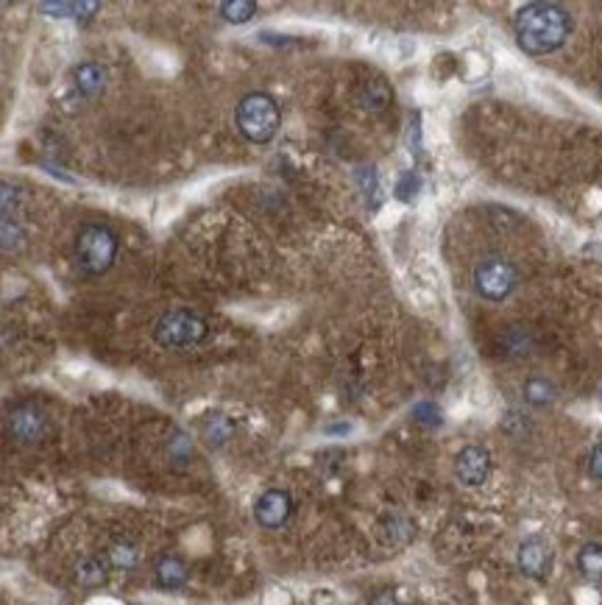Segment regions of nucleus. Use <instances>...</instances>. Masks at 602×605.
<instances>
[{
  "label": "nucleus",
  "mask_w": 602,
  "mask_h": 605,
  "mask_svg": "<svg viewBox=\"0 0 602 605\" xmlns=\"http://www.w3.org/2000/svg\"><path fill=\"white\" fill-rule=\"evenodd\" d=\"M519 48L530 56L558 51L572 31V17L558 4H527L514 20Z\"/></svg>",
  "instance_id": "1"
},
{
  "label": "nucleus",
  "mask_w": 602,
  "mask_h": 605,
  "mask_svg": "<svg viewBox=\"0 0 602 605\" xmlns=\"http://www.w3.org/2000/svg\"><path fill=\"white\" fill-rule=\"evenodd\" d=\"M235 121L248 143L265 146L276 137V131H280L282 112L268 92H248V96L238 104Z\"/></svg>",
  "instance_id": "2"
},
{
  "label": "nucleus",
  "mask_w": 602,
  "mask_h": 605,
  "mask_svg": "<svg viewBox=\"0 0 602 605\" xmlns=\"http://www.w3.org/2000/svg\"><path fill=\"white\" fill-rule=\"evenodd\" d=\"M118 257V235L101 223H87L76 238L79 268L89 276H101L114 265Z\"/></svg>",
  "instance_id": "3"
},
{
  "label": "nucleus",
  "mask_w": 602,
  "mask_h": 605,
  "mask_svg": "<svg viewBox=\"0 0 602 605\" xmlns=\"http://www.w3.org/2000/svg\"><path fill=\"white\" fill-rule=\"evenodd\" d=\"M206 335H210V327H206V321L193 310H171L162 315L154 327V340L165 349L198 346Z\"/></svg>",
  "instance_id": "4"
},
{
  "label": "nucleus",
  "mask_w": 602,
  "mask_h": 605,
  "mask_svg": "<svg viewBox=\"0 0 602 605\" xmlns=\"http://www.w3.org/2000/svg\"><path fill=\"white\" fill-rule=\"evenodd\" d=\"M516 285H519V273L505 257H485L474 268V290L485 301H494V305L497 301H505L516 290Z\"/></svg>",
  "instance_id": "5"
},
{
  "label": "nucleus",
  "mask_w": 602,
  "mask_h": 605,
  "mask_svg": "<svg viewBox=\"0 0 602 605\" xmlns=\"http://www.w3.org/2000/svg\"><path fill=\"white\" fill-rule=\"evenodd\" d=\"M6 430H9V438L14 441V444L34 447L45 435H48V416L34 405H20L9 413Z\"/></svg>",
  "instance_id": "6"
},
{
  "label": "nucleus",
  "mask_w": 602,
  "mask_h": 605,
  "mask_svg": "<svg viewBox=\"0 0 602 605\" xmlns=\"http://www.w3.org/2000/svg\"><path fill=\"white\" fill-rule=\"evenodd\" d=\"M293 514V497L282 488H271L257 502H254V519L265 530H280L288 525Z\"/></svg>",
  "instance_id": "7"
},
{
  "label": "nucleus",
  "mask_w": 602,
  "mask_h": 605,
  "mask_svg": "<svg viewBox=\"0 0 602 605\" xmlns=\"http://www.w3.org/2000/svg\"><path fill=\"white\" fill-rule=\"evenodd\" d=\"M489 472H491V455L489 450H482L477 444L472 447H463L455 458V475L463 485H482L489 480Z\"/></svg>",
  "instance_id": "8"
},
{
  "label": "nucleus",
  "mask_w": 602,
  "mask_h": 605,
  "mask_svg": "<svg viewBox=\"0 0 602 605\" xmlns=\"http://www.w3.org/2000/svg\"><path fill=\"white\" fill-rule=\"evenodd\" d=\"M516 561H519L522 575L536 577V580H544L547 572H549V567H552V550H549V544H547L544 539L532 536V539L522 542Z\"/></svg>",
  "instance_id": "9"
},
{
  "label": "nucleus",
  "mask_w": 602,
  "mask_h": 605,
  "mask_svg": "<svg viewBox=\"0 0 602 605\" xmlns=\"http://www.w3.org/2000/svg\"><path fill=\"white\" fill-rule=\"evenodd\" d=\"M106 81H109V73L98 62H84L76 67V87L84 98H98L106 89Z\"/></svg>",
  "instance_id": "10"
},
{
  "label": "nucleus",
  "mask_w": 602,
  "mask_h": 605,
  "mask_svg": "<svg viewBox=\"0 0 602 605\" xmlns=\"http://www.w3.org/2000/svg\"><path fill=\"white\" fill-rule=\"evenodd\" d=\"M188 577H190V572H188V567H184L181 558H176V555L159 558V564H156V584L162 589L176 592V589H181L184 584H188Z\"/></svg>",
  "instance_id": "11"
},
{
  "label": "nucleus",
  "mask_w": 602,
  "mask_h": 605,
  "mask_svg": "<svg viewBox=\"0 0 602 605\" xmlns=\"http://www.w3.org/2000/svg\"><path fill=\"white\" fill-rule=\"evenodd\" d=\"M76 577L79 584L87 586V589H98L106 584L109 577V564L104 561V558H96V555H87L81 558V561L76 564Z\"/></svg>",
  "instance_id": "12"
},
{
  "label": "nucleus",
  "mask_w": 602,
  "mask_h": 605,
  "mask_svg": "<svg viewBox=\"0 0 602 605\" xmlns=\"http://www.w3.org/2000/svg\"><path fill=\"white\" fill-rule=\"evenodd\" d=\"M106 564L114 567V569H134L137 564H140V550H137V544L121 539V542H112L109 550H106Z\"/></svg>",
  "instance_id": "13"
},
{
  "label": "nucleus",
  "mask_w": 602,
  "mask_h": 605,
  "mask_svg": "<svg viewBox=\"0 0 602 605\" xmlns=\"http://www.w3.org/2000/svg\"><path fill=\"white\" fill-rule=\"evenodd\" d=\"M390 98H393V92H390V87H388L382 79H372V81H368V84L363 87V92H360L363 106H365V109H372V112L388 109Z\"/></svg>",
  "instance_id": "14"
},
{
  "label": "nucleus",
  "mask_w": 602,
  "mask_h": 605,
  "mask_svg": "<svg viewBox=\"0 0 602 605\" xmlns=\"http://www.w3.org/2000/svg\"><path fill=\"white\" fill-rule=\"evenodd\" d=\"M577 569L589 580H602V544H583L577 552Z\"/></svg>",
  "instance_id": "15"
},
{
  "label": "nucleus",
  "mask_w": 602,
  "mask_h": 605,
  "mask_svg": "<svg viewBox=\"0 0 602 605\" xmlns=\"http://www.w3.org/2000/svg\"><path fill=\"white\" fill-rule=\"evenodd\" d=\"M218 12L231 26H243V22H248L257 14V4H254V0H226V4L218 6Z\"/></svg>",
  "instance_id": "16"
},
{
  "label": "nucleus",
  "mask_w": 602,
  "mask_h": 605,
  "mask_svg": "<svg viewBox=\"0 0 602 605\" xmlns=\"http://www.w3.org/2000/svg\"><path fill=\"white\" fill-rule=\"evenodd\" d=\"M98 9L101 4H96V0H87V4H39V12L48 17H89Z\"/></svg>",
  "instance_id": "17"
},
{
  "label": "nucleus",
  "mask_w": 602,
  "mask_h": 605,
  "mask_svg": "<svg viewBox=\"0 0 602 605\" xmlns=\"http://www.w3.org/2000/svg\"><path fill=\"white\" fill-rule=\"evenodd\" d=\"M0 248L4 251L26 248V229H22L14 218H0Z\"/></svg>",
  "instance_id": "18"
},
{
  "label": "nucleus",
  "mask_w": 602,
  "mask_h": 605,
  "mask_svg": "<svg viewBox=\"0 0 602 605\" xmlns=\"http://www.w3.org/2000/svg\"><path fill=\"white\" fill-rule=\"evenodd\" d=\"M524 399L532 405V408H547L555 402V385L547 382V380H527L524 382Z\"/></svg>",
  "instance_id": "19"
},
{
  "label": "nucleus",
  "mask_w": 602,
  "mask_h": 605,
  "mask_svg": "<svg viewBox=\"0 0 602 605\" xmlns=\"http://www.w3.org/2000/svg\"><path fill=\"white\" fill-rule=\"evenodd\" d=\"M231 433H235V424L229 422L226 416H213V418H206V424H204V438L210 441V447H221V444H226V441L231 438Z\"/></svg>",
  "instance_id": "20"
},
{
  "label": "nucleus",
  "mask_w": 602,
  "mask_h": 605,
  "mask_svg": "<svg viewBox=\"0 0 602 605\" xmlns=\"http://www.w3.org/2000/svg\"><path fill=\"white\" fill-rule=\"evenodd\" d=\"M22 206V190L12 181H0V218H12Z\"/></svg>",
  "instance_id": "21"
},
{
  "label": "nucleus",
  "mask_w": 602,
  "mask_h": 605,
  "mask_svg": "<svg viewBox=\"0 0 602 605\" xmlns=\"http://www.w3.org/2000/svg\"><path fill=\"white\" fill-rule=\"evenodd\" d=\"M402 530H413V525L405 517H390L385 522V533H382V536H385L388 544H397L399 547V544H407L410 542V533H402Z\"/></svg>",
  "instance_id": "22"
},
{
  "label": "nucleus",
  "mask_w": 602,
  "mask_h": 605,
  "mask_svg": "<svg viewBox=\"0 0 602 605\" xmlns=\"http://www.w3.org/2000/svg\"><path fill=\"white\" fill-rule=\"evenodd\" d=\"M422 190V179H419V173H405L402 179H399V184H397V196L402 198V201H413L415 198V193Z\"/></svg>",
  "instance_id": "23"
},
{
  "label": "nucleus",
  "mask_w": 602,
  "mask_h": 605,
  "mask_svg": "<svg viewBox=\"0 0 602 605\" xmlns=\"http://www.w3.org/2000/svg\"><path fill=\"white\" fill-rule=\"evenodd\" d=\"M415 422L438 424V422H441V416H438V408L435 405H422V408H415Z\"/></svg>",
  "instance_id": "24"
},
{
  "label": "nucleus",
  "mask_w": 602,
  "mask_h": 605,
  "mask_svg": "<svg viewBox=\"0 0 602 605\" xmlns=\"http://www.w3.org/2000/svg\"><path fill=\"white\" fill-rule=\"evenodd\" d=\"M589 475L594 480H602V441H599V444L589 455Z\"/></svg>",
  "instance_id": "25"
},
{
  "label": "nucleus",
  "mask_w": 602,
  "mask_h": 605,
  "mask_svg": "<svg viewBox=\"0 0 602 605\" xmlns=\"http://www.w3.org/2000/svg\"><path fill=\"white\" fill-rule=\"evenodd\" d=\"M372 605H399V600L393 597L390 592H380V594L372 597Z\"/></svg>",
  "instance_id": "26"
}]
</instances>
